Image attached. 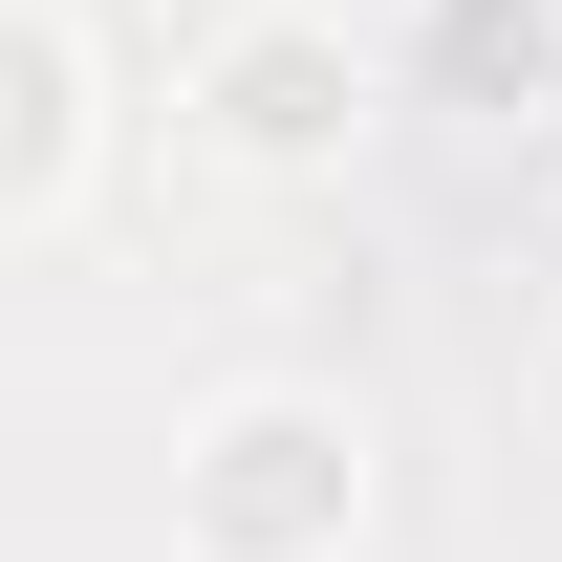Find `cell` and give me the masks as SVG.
I'll return each instance as SVG.
<instances>
[{
	"label": "cell",
	"instance_id": "cell-1",
	"mask_svg": "<svg viewBox=\"0 0 562 562\" xmlns=\"http://www.w3.org/2000/svg\"><path fill=\"white\" fill-rule=\"evenodd\" d=\"M368 541V412L347 390H216L173 432V562H347Z\"/></svg>",
	"mask_w": 562,
	"mask_h": 562
},
{
	"label": "cell",
	"instance_id": "cell-2",
	"mask_svg": "<svg viewBox=\"0 0 562 562\" xmlns=\"http://www.w3.org/2000/svg\"><path fill=\"white\" fill-rule=\"evenodd\" d=\"M195 131L238 151V173H347V131H368L347 0H238V22L195 44Z\"/></svg>",
	"mask_w": 562,
	"mask_h": 562
},
{
	"label": "cell",
	"instance_id": "cell-3",
	"mask_svg": "<svg viewBox=\"0 0 562 562\" xmlns=\"http://www.w3.org/2000/svg\"><path fill=\"white\" fill-rule=\"evenodd\" d=\"M87 151H109V87H87V0H0V216L66 238Z\"/></svg>",
	"mask_w": 562,
	"mask_h": 562
}]
</instances>
